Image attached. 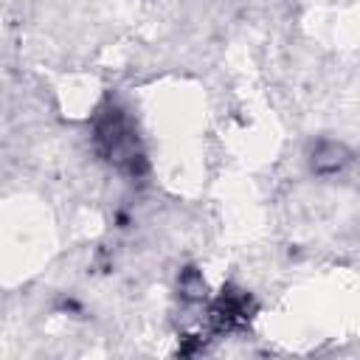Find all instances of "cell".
<instances>
[{
    "label": "cell",
    "mask_w": 360,
    "mask_h": 360,
    "mask_svg": "<svg viewBox=\"0 0 360 360\" xmlns=\"http://www.w3.org/2000/svg\"><path fill=\"white\" fill-rule=\"evenodd\" d=\"M93 138H96L98 155L112 169L132 174V177L146 172V155H143L138 129H135V124L124 107L107 101L93 121Z\"/></svg>",
    "instance_id": "cell-1"
},
{
    "label": "cell",
    "mask_w": 360,
    "mask_h": 360,
    "mask_svg": "<svg viewBox=\"0 0 360 360\" xmlns=\"http://www.w3.org/2000/svg\"><path fill=\"white\" fill-rule=\"evenodd\" d=\"M250 312H253L250 295L242 292V290H233V287L222 290V295L217 298V304H214V309H211L214 326H217L219 332H222V329L228 332V329H233V326L248 323V321H250Z\"/></svg>",
    "instance_id": "cell-2"
},
{
    "label": "cell",
    "mask_w": 360,
    "mask_h": 360,
    "mask_svg": "<svg viewBox=\"0 0 360 360\" xmlns=\"http://www.w3.org/2000/svg\"><path fill=\"white\" fill-rule=\"evenodd\" d=\"M309 163H312V172H315V174L332 177V174H338V172L346 169V163H349V149H346L343 143H338V141H321V143H315Z\"/></svg>",
    "instance_id": "cell-3"
},
{
    "label": "cell",
    "mask_w": 360,
    "mask_h": 360,
    "mask_svg": "<svg viewBox=\"0 0 360 360\" xmlns=\"http://www.w3.org/2000/svg\"><path fill=\"white\" fill-rule=\"evenodd\" d=\"M183 298H205V281L197 276V270H186L180 278Z\"/></svg>",
    "instance_id": "cell-4"
}]
</instances>
